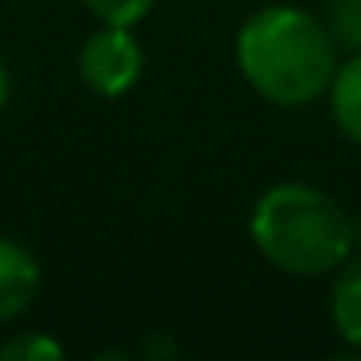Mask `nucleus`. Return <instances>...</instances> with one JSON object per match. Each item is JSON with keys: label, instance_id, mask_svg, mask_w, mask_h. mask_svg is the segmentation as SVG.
I'll list each match as a JSON object with an SVG mask.
<instances>
[{"label": "nucleus", "instance_id": "6", "mask_svg": "<svg viewBox=\"0 0 361 361\" xmlns=\"http://www.w3.org/2000/svg\"><path fill=\"white\" fill-rule=\"evenodd\" d=\"M326 109L338 133L361 148V51H350L338 63L326 90Z\"/></svg>", "mask_w": 361, "mask_h": 361}, {"label": "nucleus", "instance_id": "1", "mask_svg": "<svg viewBox=\"0 0 361 361\" xmlns=\"http://www.w3.org/2000/svg\"><path fill=\"white\" fill-rule=\"evenodd\" d=\"M233 59L252 94L280 109H299L326 97L342 63L330 24L299 4L257 8L237 27Z\"/></svg>", "mask_w": 361, "mask_h": 361}, {"label": "nucleus", "instance_id": "11", "mask_svg": "<svg viewBox=\"0 0 361 361\" xmlns=\"http://www.w3.org/2000/svg\"><path fill=\"white\" fill-rule=\"evenodd\" d=\"M353 252H361V214H353Z\"/></svg>", "mask_w": 361, "mask_h": 361}, {"label": "nucleus", "instance_id": "2", "mask_svg": "<svg viewBox=\"0 0 361 361\" xmlns=\"http://www.w3.org/2000/svg\"><path fill=\"white\" fill-rule=\"evenodd\" d=\"M249 241L283 276L322 280L353 257V214L322 187L283 179L252 202Z\"/></svg>", "mask_w": 361, "mask_h": 361}, {"label": "nucleus", "instance_id": "4", "mask_svg": "<svg viewBox=\"0 0 361 361\" xmlns=\"http://www.w3.org/2000/svg\"><path fill=\"white\" fill-rule=\"evenodd\" d=\"M43 264L24 241L0 233V322H12L39 299Z\"/></svg>", "mask_w": 361, "mask_h": 361}, {"label": "nucleus", "instance_id": "5", "mask_svg": "<svg viewBox=\"0 0 361 361\" xmlns=\"http://www.w3.org/2000/svg\"><path fill=\"white\" fill-rule=\"evenodd\" d=\"M326 314L338 342L350 345V350H361V252H353L338 272H330Z\"/></svg>", "mask_w": 361, "mask_h": 361}, {"label": "nucleus", "instance_id": "3", "mask_svg": "<svg viewBox=\"0 0 361 361\" xmlns=\"http://www.w3.org/2000/svg\"><path fill=\"white\" fill-rule=\"evenodd\" d=\"M144 43L136 35V27H113V24H97L94 32L82 39L78 47V78L90 94L97 97H117L133 94L144 78Z\"/></svg>", "mask_w": 361, "mask_h": 361}, {"label": "nucleus", "instance_id": "9", "mask_svg": "<svg viewBox=\"0 0 361 361\" xmlns=\"http://www.w3.org/2000/svg\"><path fill=\"white\" fill-rule=\"evenodd\" d=\"M330 32L338 47L361 51V0H330Z\"/></svg>", "mask_w": 361, "mask_h": 361}, {"label": "nucleus", "instance_id": "7", "mask_svg": "<svg viewBox=\"0 0 361 361\" xmlns=\"http://www.w3.org/2000/svg\"><path fill=\"white\" fill-rule=\"evenodd\" d=\"M66 345L47 330H24L0 342V361H63Z\"/></svg>", "mask_w": 361, "mask_h": 361}, {"label": "nucleus", "instance_id": "10", "mask_svg": "<svg viewBox=\"0 0 361 361\" xmlns=\"http://www.w3.org/2000/svg\"><path fill=\"white\" fill-rule=\"evenodd\" d=\"M8 102H12V66H8V59L0 55V113L8 109Z\"/></svg>", "mask_w": 361, "mask_h": 361}, {"label": "nucleus", "instance_id": "8", "mask_svg": "<svg viewBox=\"0 0 361 361\" xmlns=\"http://www.w3.org/2000/svg\"><path fill=\"white\" fill-rule=\"evenodd\" d=\"M82 8L97 20V24L113 27H140L152 16L156 0H82Z\"/></svg>", "mask_w": 361, "mask_h": 361}]
</instances>
